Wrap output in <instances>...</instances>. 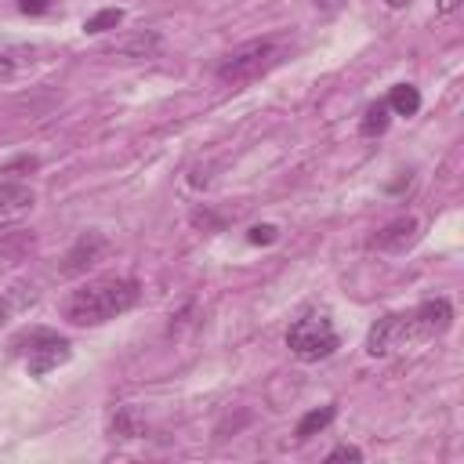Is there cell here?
<instances>
[{"label":"cell","mask_w":464,"mask_h":464,"mask_svg":"<svg viewBox=\"0 0 464 464\" xmlns=\"http://www.w3.org/2000/svg\"><path fill=\"white\" fill-rule=\"evenodd\" d=\"M145 431V424L138 420V413L130 406H120L112 413V439H138Z\"/></svg>","instance_id":"cell-12"},{"label":"cell","mask_w":464,"mask_h":464,"mask_svg":"<svg viewBox=\"0 0 464 464\" xmlns=\"http://www.w3.org/2000/svg\"><path fill=\"white\" fill-rule=\"evenodd\" d=\"M384 102H388V109H392L395 116H417V109H420V91H417L413 83H395Z\"/></svg>","instance_id":"cell-9"},{"label":"cell","mask_w":464,"mask_h":464,"mask_svg":"<svg viewBox=\"0 0 464 464\" xmlns=\"http://www.w3.org/2000/svg\"><path fill=\"white\" fill-rule=\"evenodd\" d=\"M246 239H250L254 246H265V243H276V239H279V228H276V225H254V228L246 232Z\"/></svg>","instance_id":"cell-15"},{"label":"cell","mask_w":464,"mask_h":464,"mask_svg":"<svg viewBox=\"0 0 464 464\" xmlns=\"http://www.w3.org/2000/svg\"><path fill=\"white\" fill-rule=\"evenodd\" d=\"M156 47H160V36L152 33V36L145 40V33H141L138 40H130V44H123L120 51H127V54H138V58H145V54H149V51H156Z\"/></svg>","instance_id":"cell-14"},{"label":"cell","mask_w":464,"mask_h":464,"mask_svg":"<svg viewBox=\"0 0 464 464\" xmlns=\"http://www.w3.org/2000/svg\"><path fill=\"white\" fill-rule=\"evenodd\" d=\"M326 460H330V464H334V460H362V450H355V446H337V450L326 453Z\"/></svg>","instance_id":"cell-16"},{"label":"cell","mask_w":464,"mask_h":464,"mask_svg":"<svg viewBox=\"0 0 464 464\" xmlns=\"http://www.w3.org/2000/svg\"><path fill=\"white\" fill-rule=\"evenodd\" d=\"M36 207V192L22 181H0V228L22 221Z\"/></svg>","instance_id":"cell-6"},{"label":"cell","mask_w":464,"mask_h":464,"mask_svg":"<svg viewBox=\"0 0 464 464\" xmlns=\"http://www.w3.org/2000/svg\"><path fill=\"white\" fill-rule=\"evenodd\" d=\"M413 239H417V218H395V221H388V225L373 236V246L399 254V250H406Z\"/></svg>","instance_id":"cell-8"},{"label":"cell","mask_w":464,"mask_h":464,"mask_svg":"<svg viewBox=\"0 0 464 464\" xmlns=\"http://www.w3.org/2000/svg\"><path fill=\"white\" fill-rule=\"evenodd\" d=\"M7 319H11V304H7V301H4V297H0V326H4V323H7Z\"/></svg>","instance_id":"cell-20"},{"label":"cell","mask_w":464,"mask_h":464,"mask_svg":"<svg viewBox=\"0 0 464 464\" xmlns=\"http://www.w3.org/2000/svg\"><path fill=\"white\" fill-rule=\"evenodd\" d=\"M105 246H109L105 236H98V232H83V236L76 239V246L65 254L62 272H69V276H72V272H83L87 265H94V261L105 254Z\"/></svg>","instance_id":"cell-7"},{"label":"cell","mask_w":464,"mask_h":464,"mask_svg":"<svg viewBox=\"0 0 464 464\" xmlns=\"http://www.w3.org/2000/svg\"><path fill=\"white\" fill-rule=\"evenodd\" d=\"M453 323V304L446 297H435V301H424L410 312H399V315H384L370 326L366 334V352L373 359L381 355H392V352H402V348H413L420 341H431L439 334H446Z\"/></svg>","instance_id":"cell-1"},{"label":"cell","mask_w":464,"mask_h":464,"mask_svg":"<svg viewBox=\"0 0 464 464\" xmlns=\"http://www.w3.org/2000/svg\"><path fill=\"white\" fill-rule=\"evenodd\" d=\"M384 4H388V7H406L410 0H384Z\"/></svg>","instance_id":"cell-21"},{"label":"cell","mask_w":464,"mask_h":464,"mask_svg":"<svg viewBox=\"0 0 464 464\" xmlns=\"http://www.w3.org/2000/svg\"><path fill=\"white\" fill-rule=\"evenodd\" d=\"M11 72H14V62H11L7 54H0V80H7Z\"/></svg>","instance_id":"cell-18"},{"label":"cell","mask_w":464,"mask_h":464,"mask_svg":"<svg viewBox=\"0 0 464 464\" xmlns=\"http://www.w3.org/2000/svg\"><path fill=\"white\" fill-rule=\"evenodd\" d=\"M337 344H341V337H337L334 323H330L323 312H308V315L294 319L290 330H286V348H290L301 362H319V359L334 355Z\"/></svg>","instance_id":"cell-3"},{"label":"cell","mask_w":464,"mask_h":464,"mask_svg":"<svg viewBox=\"0 0 464 464\" xmlns=\"http://www.w3.org/2000/svg\"><path fill=\"white\" fill-rule=\"evenodd\" d=\"M141 290L134 279L123 276H105V279H91L83 286H76L65 301V319L76 326H102L123 312H130L138 304Z\"/></svg>","instance_id":"cell-2"},{"label":"cell","mask_w":464,"mask_h":464,"mask_svg":"<svg viewBox=\"0 0 464 464\" xmlns=\"http://www.w3.org/2000/svg\"><path fill=\"white\" fill-rule=\"evenodd\" d=\"M388 123H392V109H388V102L381 98V102H373V105L362 112L359 130H362L366 138H377V134H384V130H388Z\"/></svg>","instance_id":"cell-10"},{"label":"cell","mask_w":464,"mask_h":464,"mask_svg":"<svg viewBox=\"0 0 464 464\" xmlns=\"http://www.w3.org/2000/svg\"><path fill=\"white\" fill-rule=\"evenodd\" d=\"M334 417H337V406H319V410H308V413L297 420V431H294V435L304 442V439H312L315 431H323V428H326Z\"/></svg>","instance_id":"cell-11"},{"label":"cell","mask_w":464,"mask_h":464,"mask_svg":"<svg viewBox=\"0 0 464 464\" xmlns=\"http://www.w3.org/2000/svg\"><path fill=\"white\" fill-rule=\"evenodd\" d=\"M276 62H279V44H272V40H254V44H243V47L228 51V54L221 58V65H218V76L239 83V80L261 76V72L272 69Z\"/></svg>","instance_id":"cell-4"},{"label":"cell","mask_w":464,"mask_h":464,"mask_svg":"<svg viewBox=\"0 0 464 464\" xmlns=\"http://www.w3.org/2000/svg\"><path fill=\"white\" fill-rule=\"evenodd\" d=\"M457 7H460V0H439V11H442V14H453Z\"/></svg>","instance_id":"cell-19"},{"label":"cell","mask_w":464,"mask_h":464,"mask_svg":"<svg viewBox=\"0 0 464 464\" xmlns=\"http://www.w3.org/2000/svg\"><path fill=\"white\" fill-rule=\"evenodd\" d=\"M22 352H25V366H29L33 377H44L47 370L69 362V355H72L69 341L51 334V330H33L29 334V348H22Z\"/></svg>","instance_id":"cell-5"},{"label":"cell","mask_w":464,"mask_h":464,"mask_svg":"<svg viewBox=\"0 0 464 464\" xmlns=\"http://www.w3.org/2000/svg\"><path fill=\"white\" fill-rule=\"evenodd\" d=\"M18 7H22L25 14H44V11L51 7V0H18Z\"/></svg>","instance_id":"cell-17"},{"label":"cell","mask_w":464,"mask_h":464,"mask_svg":"<svg viewBox=\"0 0 464 464\" xmlns=\"http://www.w3.org/2000/svg\"><path fill=\"white\" fill-rule=\"evenodd\" d=\"M123 22V11L120 7H102L98 14H91L87 22H83V33L87 36H94V33H105V29H116Z\"/></svg>","instance_id":"cell-13"}]
</instances>
